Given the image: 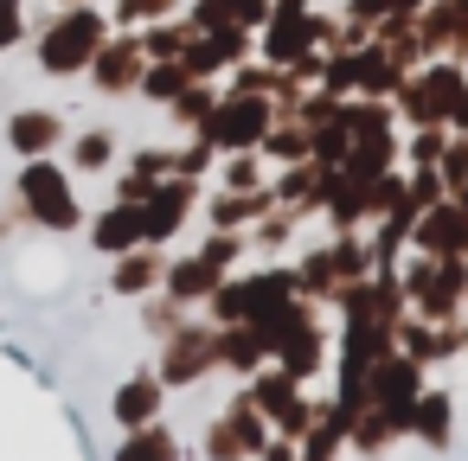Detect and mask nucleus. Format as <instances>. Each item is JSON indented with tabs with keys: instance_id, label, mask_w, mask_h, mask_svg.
Wrapping results in <instances>:
<instances>
[{
	"instance_id": "f257e3e1",
	"label": "nucleus",
	"mask_w": 468,
	"mask_h": 461,
	"mask_svg": "<svg viewBox=\"0 0 468 461\" xmlns=\"http://www.w3.org/2000/svg\"><path fill=\"white\" fill-rule=\"evenodd\" d=\"M27 199H33V212L39 218H52V225H71L78 212H71V193H65V180L52 173V167H27Z\"/></svg>"
},
{
	"instance_id": "f03ea898",
	"label": "nucleus",
	"mask_w": 468,
	"mask_h": 461,
	"mask_svg": "<svg viewBox=\"0 0 468 461\" xmlns=\"http://www.w3.org/2000/svg\"><path fill=\"white\" fill-rule=\"evenodd\" d=\"M97 39V20L90 14H78V20H65L58 33H52V46H46V71H78L84 65V46Z\"/></svg>"
},
{
	"instance_id": "7ed1b4c3",
	"label": "nucleus",
	"mask_w": 468,
	"mask_h": 461,
	"mask_svg": "<svg viewBox=\"0 0 468 461\" xmlns=\"http://www.w3.org/2000/svg\"><path fill=\"white\" fill-rule=\"evenodd\" d=\"M7 135H14V148H20V154H39V148H52L58 122H52V116H14V129H7Z\"/></svg>"
},
{
	"instance_id": "20e7f679",
	"label": "nucleus",
	"mask_w": 468,
	"mask_h": 461,
	"mask_svg": "<svg viewBox=\"0 0 468 461\" xmlns=\"http://www.w3.org/2000/svg\"><path fill=\"white\" fill-rule=\"evenodd\" d=\"M116 416H122V423H142V416H154V384H148V378H135V384L116 397Z\"/></svg>"
},
{
	"instance_id": "39448f33",
	"label": "nucleus",
	"mask_w": 468,
	"mask_h": 461,
	"mask_svg": "<svg viewBox=\"0 0 468 461\" xmlns=\"http://www.w3.org/2000/svg\"><path fill=\"white\" fill-rule=\"evenodd\" d=\"M135 231H148V218H135V212H116V218H103V225H97V244H103V250H116V244H129Z\"/></svg>"
},
{
	"instance_id": "423d86ee",
	"label": "nucleus",
	"mask_w": 468,
	"mask_h": 461,
	"mask_svg": "<svg viewBox=\"0 0 468 461\" xmlns=\"http://www.w3.org/2000/svg\"><path fill=\"white\" fill-rule=\"evenodd\" d=\"M103 161H110V141L103 135H84L78 141V167H103Z\"/></svg>"
},
{
	"instance_id": "0eeeda50",
	"label": "nucleus",
	"mask_w": 468,
	"mask_h": 461,
	"mask_svg": "<svg viewBox=\"0 0 468 461\" xmlns=\"http://www.w3.org/2000/svg\"><path fill=\"white\" fill-rule=\"evenodd\" d=\"M14 33H20V7H14V0H0V46H14Z\"/></svg>"
}]
</instances>
